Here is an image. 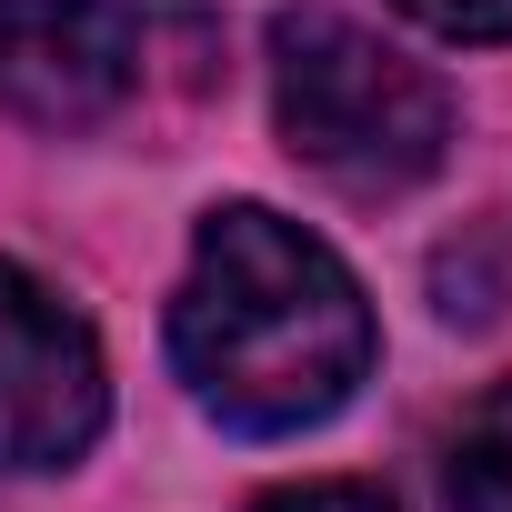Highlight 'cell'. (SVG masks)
<instances>
[{"label":"cell","instance_id":"cell-6","mask_svg":"<svg viewBox=\"0 0 512 512\" xmlns=\"http://www.w3.org/2000/svg\"><path fill=\"white\" fill-rule=\"evenodd\" d=\"M442 41H512V0H392Z\"/></svg>","mask_w":512,"mask_h":512},{"label":"cell","instance_id":"cell-7","mask_svg":"<svg viewBox=\"0 0 512 512\" xmlns=\"http://www.w3.org/2000/svg\"><path fill=\"white\" fill-rule=\"evenodd\" d=\"M251 512H402L382 482H282V492H262Z\"/></svg>","mask_w":512,"mask_h":512},{"label":"cell","instance_id":"cell-2","mask_svg":"<svg viewBox=\"0 0 512 512\" xmlns=\"http://www.w3.org/2000/svg\"><path fill=\"white\" fill-rule=\"evenodd\" d=\"M272 121H282V151L352 201L422 191L462 141L452 91L322 0L272 21Z\"/></svg>","mask_w":512,"mask_h":512},{"label":"cell","instance_id":"cell-3","mask_svg":"<svg viewBox=\"0 0 512 512\" xmlns=\"http://www.w3.org/2000/svg\"><path fill=\"white\" fill-rule=\"evenodd\" d=\"M161 0H0V111L31 131H91L141 101Z\"/></svg>","mask_w":512,"mask_h":512},{"label":"cell","instance_id":"cell-4","mask_svg":"<svg viewBox=\"0 0 512 512\" xmlns=\"http://www.w3.org/2000/svg\"><path fill=\"white\" fill-rule=\"evenodd\" d=\"M111 422L91 322L0 251V472H71Z\"/></svg>","mask_w":512,"mask_h":512},{"label":"cell","instance_id":"cell-1","mask_svg":"<svg viewBox=\"0 0 512 512\" xmlns=\"http://www.w3.org/2000/svg\"><path fill=\"white\" fill-rule=\"evenodd\" d=\"M171 362L211 422L282 442L332 422L372 382L382 322L322 231L262 201H211L191 231V272L171 292Z\"/></svg>","mask_w":512,"mask_h":512},{"label":"cell","instance_id":"cell-5","mask_svg":"<svg viewBox=\"0 0 512 512\" xmlns=\"http://www.w3.org/2000/svg\"><path fill=\"white\" fill-rule=\"evenodd\" d=\"M442 502L452 512H512V382H492L462 412V432L442 452Z\"/></svg>","mask_w":512,"mask_h":512}]
</instances>
